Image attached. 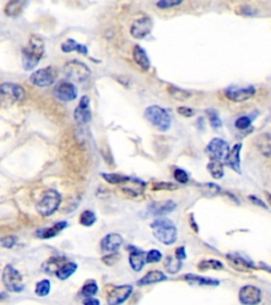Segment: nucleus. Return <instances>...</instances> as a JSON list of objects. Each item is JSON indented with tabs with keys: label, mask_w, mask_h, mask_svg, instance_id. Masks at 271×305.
Here are the masks:
<instances>
[{
	"label": "nucleus",
	"mask_w": 271,
	"mask_h": 305,
	"mask_svg": "<svg viewBox=\"0 0 271 305\" xmlns=\"http://www.w3.org/2000/svg\"><path fill=\"white\" fill-rule=\"evenodd\" d=\"M45 42L36 34H32L27 46L21 50L22 66L27 71L36 67L45 54Z\"/></svg>",
	"instance_id": "nucleus-1"
},
{
	"label": "nucleus",
	"mask_w": 271,
	"mask_h": 305,
	"mask_svg": "<svg viewBox=\"0 0 271 305\" xmlns=\"http://www.w3.org/2000/svg\"><path fill=\"white\" fill-rule=\"evenodd\" d=\"M154 237L164 245H173L178 238L177 228L168 218H159L150 224Z\"/></svg>",
	"instance_id": "nucleus-2"
},
{
	"label": "nucleus",
	"mask_w": 271,
	"mask_h": 305,
	"mask_svg": "<svg viewBox=\"0 0 271 305\" xmlns=\"http://www.w3.org/2000/svg\"><path fill=\"white\" fill-rule=\"evenodd\" d=\"M144 116L146 120L157 127L159 131L167 132L170 130L172 119L170 113L164 108L157 106V105H151L145 109Z\"/></svg>",
	"instance_id": "nucleus-3"
},
{
	"label": "nucleus",
	"mask_w": 271,
	"mask_h": 305,
	"mask_svg": "<svg viewBox=\"0 0 271 305\" xmlns=\"http://www.w3.org/2000/svg\"><path fill=\"white\" fill-rule=\"evenodd\" d=\"M62 196L55 190L47 191L37 203L36 211L42 216H50L60 207Z\"/></svg>",
	"instance_id": "nucleus-4"
},
{
	"label": "nucleus",
	"mask_w": 271,
	"mask_h": 305,
	"mask_svg": "<svg viewBox=\"0 0 271 305\" xmlns=\"http://www.w3.org/2000/svg\"><path fill=\"white\" fill-rule=\"evenodd\" d=\"M64 73L69 80L76 82V83H85L91 75L88 66L78 60L66 63L64 66Z\"/></svg>",
	"instance_id": "nucleus-5"
},
{
	"label": "nucleus",
	"mask_w": 271,
	"mask_h": 305,
	"mask_svg": "<svg viewBox=\"0 0 271 305\" xmlns=\"http://www.w3.org/2000/svg\"><path fill=\"white\" fill-rule=\"evenodd\" d=\"M26 98V90L18 84L4 83L0 85V101L6 105L22 102Z\"/></svg>",
	"instance_id": "nucleus-6"
},
{
	"label": "nucleus",
	"mask_w": 271,
	"mask_h": 305,
	"mask_svg": "<svg viewBox=\"0 0 271 305\" xmlns=\"http://www.w3.org/2000/svg\"><path fill=\"white\" fill-rule=\"evenodd\" d=\"M3 282L6 288L12 292H20L25 289L21 274L12 265L6 266L3 273Z\"/></svg>",
	"instance_id": "nucleus-7"
},
{
	"label": "nucleus",
	"mask_w": 271,
	"mask_h": 305,
	"mask_svg": "<svg viewBox=\"0 0 271 305\" xmlns=\"http://www.w3.org/2000/svg\"><path fill=\"white\" fill-rule=\"evenodd\" d=\"M56 78H57L56 70L53 67L49 66V67L35 70L30 77V82L34 86L45 88L53 85Z\"/></svg>",
	"instance_id": "nucleus-8"
},
{
	"label": "nucleus",
	"mask_w": 271,
	"mask_h": 305,
	"mask_svg": "<svg viewBox=\"0 0 271 305\" xmlns=\"http://www.w3.org/2000/svg\"><path fill=\"white\" fill-rule=\"evenodd\" d=\"M229 150H230V146L228 142L226 140L220 138L212 139L209 142L208 146L206 147V152L210 157V159L219 160V161H222L226 158Z\"/></svg>",
	"instance_id": "nucleus-9"
},
{
	"label": "nucleus",
	"mask_w": 271,
	"mask_h": 305,
	"mask_svg": "<svg viewBox=\"0 0 271 305\" xmlns=\"http://www.w3.org/2000/svg\"><path fill=\"white\" fill-rule=\"evenodd\" d=\"M223 93H225V96L228 100L235 103H242L251 99L255 95V88L251 85L247 87L230 86L225 89Z\"/></svg>",
	"instance_id": "nucleus-10"
},
{
	"label": "nucleus",
	"mask_w": 271,
	"mask_h": 305,
	"mask_svg": "<svg viewBox=\"0 0 271 305\" xmlns=\"http://www.w3.org/2000/svg\"><path fill=\"white\" fill-rule=\"evenodd\" d=\"M54 96L62 102H71L78 97V88L71 82L61 81L55 85Z\"/></svg>",
	"instance_id": "nucleus-11"
},
{
	"label": "nucleus",
	"mask_w": 271,
	"mask_h": 305,
	"mask_svg": "<svg viewBox=\"0 0 271 305\" xmlns=\"http://www.w3.org/2000/svg\"><path fill=\"white\" fill-rule=\"evenodd\" d=\"M241 303L246 305H255L262 301V291L254 285H245L239 291Z\"/></svg>",
	"instance_id": "nucleus-12"
},
{
	"label": "nucleus",
	"mask_w": 271,
	"mask_h": 305,
	"mask_svg": "<svg viewBox=\"0 0 271 305\" xmlns=\"http://www.w3.org/2000/svg\"><path fill=\"white\" fill-rule=\"evenodd\" d=\"M133 286L131 285H121L114 286L108 290L107 302L110 305H118L124 303L131 295L133 294Z\"/></svg>",
	"instance_id": "nucleus-13"
},
{
	"label": "nucleus",
	"mask_w": 271,
	"mask_h": 305,
	"mask_svg": "<svg viewBox=\"0 0 271 305\" xmlns=\"http://www.w3.org/2000/svg\"><path fill=\"white\" fill-rule=\"evenodd\" d=\"M152 30V21L149 17H141L133 22L131 35L135 40H143L150 34Z\"/></svg>",
	"instance_id": "nucleus-14"
},
{
	"label": "nucleus",
	"mask_w": 271,
	"mask_h": 305,
	"mask_svg": "<svg viewBox=\"0 0 271 305\" xmlns=\"http://www.w3.org/2000/svg\"><path fill=\"white\" fill-rule=\"evenodd\" d=\"M92 113L90 109V99L87 96H83L74 110V120L78 124L84 125L90 122Z\"/></svg>",
	"instance_id": "nucleus-15"
},
{
	"label": "nucleus",
	"mask_w": 271,
	"mask_h": 305,
	"mask_svg": "<svg viewBox=\"0 0 271 305\" xmlns=\"http://www.w3.org/2000/svg\"><path fill=\"white\" fill-rule=\"evenodd\" d=\"M242 143L235 144L227 154L226 158L223 159L225 164L227 167L231 168L234 172L239 174L242 173L241 171V150H242Z\"/></svg>",
	"instance_id": "nucleus-16"
},
{
	"label": "nucleus",
	"mask_w": 271,
	"mask_h": 305,
	"mask_svg": "<svg viewBox=\"0 0 271 305\" xmlns=\"http://www.w3.org/2000/svg\"><path fill=\"white\" fill-rule=\"evenodd\" d=\"M123 244V238L118 233H109L101 242V248L104 252H117Z\"/></svg>",
	"instance_id": "nucleus-17"
},
{
	"label": "nucleus",
	"mask_w": 271,
	"mask_h": 305,
	"mask_svg": "<svg viewBox=\"0 0 271 305\" xmlns=\"http://www.w3.org/2000/svg\"><path fill=\"white\" fill-rule=\"evenodd\" d=\"M177 207L175 202L173 201H163V202H156L149 205L148 207V213L151 215H164L171 213Z\"/></svg>",
	"instance_id": "nucleus-18"
},
{
	"label": "nucleus",
	"mask_w": 271,
	"mask_h": 305,
	"mask_svg": "<svg viewBox=\"0 0 271 305\" xmlns=\"http://www.w3.org/2000/svg\"><path fill=\"white\" fill-rule=\"evenodd\" d=\"M133 58L135 63L143 70V71H147L150 68V62L149 58L145 52V50L142 47L136 45L133 49Z\"/></svg>",
	"instance_id": "nucleus-19"
},
{
	"label": "nucleus",
	"mask_w": 271,
	"mask_h": 305,
	"mask_svg": "<svg viewBox=\"0 0 271 305\" xmlns=\"http://www.w3.org/2000/svg\"><path fill=\"white\" fill-rule=\"evenodd\" d=\"M167 280H168V277L164 275L162 272H160V271H150L143 278H141L137 282V284L139 286H144V285L163 282V281H167Z\"/></svg>",
	"instance_id": "nucleus-20"
},
{
	"label": "nucleus",
	"mask_w": 271,
	"mask_h": 305,
	"mask_svg": "<svg viewBox=\"0 0 271 305\" xmlns=\"http://www.w3.org/2000/svg\"><path fill=\"white\" fill-rule=\"evenodd\" d=\"M129 263H131V266L135 272H141L146 263V253L142 250L134 248L131 255H129Z\"/></svg>",
	"instance_id": "nucleus-21"
},
{
	"label": "nucleus",
	"mask_w": 271,
	"mask_h": 305,
	"mask_svg": "<svg viewBox=\"0 0 271 305\" xmlns=\"http://www.w3.org/2000/svg\"><path fill=\"white\" fill-rule=\"evenodd\" d=\"M26 4L27 0H9L5 7V14L8 17H17L22 13Z\"/></svg>",
	"instance_id": "nucleus-22"
},
{
	"label": "nucleus",
	"mask_w": 271,
	"mask_h": 305,
	"mask_svg": "<svg viewBox=\"0 0 271 305\" xmlns=\"http://www.w3.org/2000/svg\"><path fill=\"white\" fill-rule=\"evenodd\" d=\"M185 281L193 284L197 285H205V286H218L220 282L216 279H212V278H207V277H202V276H197L193 274H187L183 277Z\"/></svg>",
	"instance_id": "nucleus-23"
},
{
	"label": "nucleus",
	"mask_w": 271,
	"mask_h": 305,
	"mask_svg": "<svg viewBox=\"0 0 271 305\" xmlns=\"http://www.w3.org/2000/svg\"><path fill=\"white\" fill-rule=\"evenodd\" d=\"M61 48H62V51L64 53H70V52H78V53H81V54H87L88 53V49H87L86 46L79 44L75 40H72V39L66 40L62 44Z\"/></svg>",
	"instance_id": "nucleus-24"
},
{
	"label": "nucleus",
	"mask_w": 271,
	"mask_h": 305,
	"mask_svg": "<svg viewBox=\"0 0 271 305\" xmlns=\"http://www.w3.org/2000/svg\"><path fill=\"white\" fill-rule=\"evenodd\" d=\"M227 257H228V260L231 262V265L235 269H238V271L249 272L250 269L254 268V265H252L251 262H248L246 259H244V257H242L240 255L229 254V255H227Z\"/></svg>",
	"instance_id": "nucleus-25"
},
{
	"label": "nucleus",
	"mask_w": 271,
	"mask_h": 305,
	"mask_svg": "<svg viewBox=\"0 0 271 305\" xmlns=\"http://www.w3.org/2000/svg\"><path fill=\"white\" fill-rule=\"evenodd\" d=\"M255 144L261 154L264 156H271V135L262 134L255 139Z\"/></svg>",
	"instance_id": "nucleus-26"
},
{
	"label": "nucleus",
	"mask_w": 271,
	"mask_h": 305,
	"mask_svg": "<svg viewBox=\"0 0 271 305\" xmlns=\"http://www.w3.org/2000/svg\"><path fill=\"white\" fill-rule=\"evenodd\" d=\"M63 257H51L50 260L44 263L43 265V271L46 274H50V275H56V273L65 263H64Z\"/></svg>",
	"instance_id": "nucleus-27"
},
{
	"label": "nucleus",
	"mask_w": 271,
	"mask_h": 305,
	"mask_svg": "<svg viewBox=\"0 0 271 305\" xmlns=\"http://www.w3.org/2000/svg\"><path fill=\"white\" fill-rule=\"evenodd\" d=\"M207 170L212 177L215 179L222 178L223 174H225V171H223V164L219 160L211 159V161L208 163V166H207Z\"/></svg>",
	"instance_id": "nucleus-28"
},
{
	"label": "nucleus",
	"mask_w": 271,
	"mask_h": 305,
	"mask_svg": "<svg viewBox=\"0 0 271 305\" xmlns=\"http://www.w3.org/2000/svg\"><path fill=\"white\" fill-rule=\"evenodd\" d=\"M67 222L66 221H61V222H57V224L53 225L52 227L50 228H47V229H43L38 232L40 237L42 239H51L55 236H57L58 233H60L61 231H63L66 227H67Z\"/></svg>",
	"instance_id": "nucleus-29"
},
{
	"label": "nucleus",
	"mask_w": 271,
	"mask_h": 305,
	"mask_svg": "<svg viewBox=\"0 0 271 305\" xmlns=\"http://www.w3.org/2000/svg\"><path fill=\"white\" fill-rule=\"evenodd\" d=\"M76 269H78V265L74 262H67L58 269V272L56 273V277L63 281L67 280L76 272Z\"/></svg>",
	"instance_id": "nucleus-30"
},
{
	"label": "nucleus",
	"mask_w": 271,
	"mask_h": 305,
	"mask_svg": "<svg viewBox=\"0 0 271 305\" xmlns=\"http://www.w3.org/2000/svg\"><path fill=\"white\" fill-rule=\"evenodd\" d=\"M99 290V286L98 283L94 280H90L87 281V282L83 285L81 290V296L85 298H89V297H93L97 295V292Z\"/></svg>",
	"instance_id": "nucleus-31"
},
{
	"label": "nucleus",
	"mask_w": 271,
	"mask_h": 305,
	"mask_svg": "<svg viewBox=\"0 0 271 305\" xmlns=\"http://www.w3.org/2000/svg\"><path fill=\"white\" fill-rule=\"evenodd\" d=\"M164 267H166L168 273L174 275V274H177L180 271L182 267V263L181 260H179L178 257L168 256L166 261H164Z\"/></svg>",
	"instance_id": "nucleus-32"
},
{
	"label": "nucleus",
	"mask_w": 271,
	"mask_h": 305,
	"mask_svg": "<svg viewBox=\"0 0 271 305\" xmlns=\"http://www.w3.org/2000/svg\"><path fill=\"white\" fill-rule=\"evenodd\" d=\"M197 268L202 272L210 271V269H214V271H221V269L223 268V264L218 260H205L198 264Z\"/></svg>",
	"instance_id": "nucleus-33"
},
{
	"label": "nucleus",
	"mask_w": 271,
	"mask_h": 305,
	"mask_svg": "<svg viewBox=\"0 0 271 305\" xmlns=\"http://www.w3.org/2000/svg\"><path fill=\"white\" fill-rule=\"evenodd\" d=\"M168 91L170 93V96L172 98H174L175 100H178V101H184L186 99H188L191 97V93L187 92L183 89H180V88H177L175 86H170L168 88Z\"/></svg>",
	"instance_id": "nucleus-34"
},
{
	"label": "nucleus",
	"mask_w": 271,
	"mask_h": 305,
	"mask_svg": "<svg viewBox=\"0 0 271 305\" xmlns=\"http://www.w3.org/2000/svg\"><path fill=\"white\" fill-rule=\"evenodd\" d=\"M51 289V283L49 280H42L41 282L36 284V287H35V294H36L38 297H46L49 295Z\"/></svg>",
	"instance_id": "nucleus-35"
},
{
	"label": "nucleus",
	"mask_w": 271,
	"mask_h": 305,
	"mask_svg": "<svg viewBox=\"0 0 271 305\" xmlns=\"http://www.w3.org/2000/svg\"><path fill=\"white\" fill-rule=\"evenodd\" d=\"M96 221H97V216L90 210L84 211V212L82 213L80 216V224L85 227L92 226Z\"/></svg>",
	"instance_id": "nucleus-36"
},
{
	"label": "nucleus",
	"mask_w": 271,
	"mask_h": 305,
	"mask_svg": "<svg viewBox=\"0 0 271 305\" xmlns=\"http://www.w3.org/2000/svg\"><path fill=\"white\" fill-rule=\"evenodd\" d=\"M102 176L106 181H108L112 184H120L127 181H132V178L125 177V176H121L119 174H103Z\"/></svg>",
	"instance_id": "nucleus-37"
},
{
	"label": "nucleus",
	"mask_w": 271,
	"mask_h": 305,
	"mask_svg": "<svg viewBox=\"0 0 271 305\" xmlns=\"http://www.w3.org/2000/svg\"><path fill=\"white\" fill-rule=\"evenodd\" d=\"M200 189H202L204 194H206L207 196H210V197L211 196H216L221 191L219 185H217L215 183H212V182H206V183L202 184Z\"/></svg>",
	"instance_id": "nucleus-38"
},
{
	"label": "nucleus",
	"mask_w": 271,
	"mask_h": 305,
	"mask_svg": "<svg viewBox=\"0 0 271 305\" xmlns=\"http://www.w3.org/2000/svg\"><path fill=\"white\" fill-rule=\"evenodd\" d=\"M184 0H158L156 6L160 10H168L172 8L179 7Z\"/></svg>",
	"instance_id": "nucleus-39"
},
{
	"label": "nucleus",
	"mask_w": 271,
	"mask_h": 305,
	"mask_svg": "<svg viewBox=\"0 0 271 305\" xmlns=\"http://www.w3.org/2000/svg\"><path fill=\"white\" fill-rule=\"evenodd\" d=\"M250 125H251V119L249 117H246V116L240 117V118L235 121V127L240 131L247 130V128L250 127Z\"/></svg>",
	"instance_id": "nucleus-40"
},
{
	"label": "nucleus",
	"mask_w": 271,
	"mask_h": 305,
	"mask_svg": "<svg viewBox=\"0 0 271 305\" xmlns=\"http://www.w3.org/2000/svg\"><path fill=\"white\" fill-rule=\"evenodd\" d=\"M207 113H208V117H209V119H210L211 125L213 126L214 128H219L222 125L221 120L219 118V116H218V113L215 110L210 109V110L207 111Z\"/></svg>",
	"instance_id": "nucleus-41"
},
{
	"label": "nucleus",
	"mask_w": 271,
	"mask_h": 305,
	"mask_svg": "<svg viewBox=\"0 0 271 305\" xmlns=\"http://www.w3.org/2000/svg\"><path fill=\"white\" fill-rule=\"evenodd\" d=\"M161 259H162V253L157 249H152L146 253V263L148 264L157 263L161 261Z\"/></svg>",
	"instance_id": "nucleus-42"
},
{
	"label": "nucleus",
	"mask_w": 271,
	"mask_h": 305,
	"mask_svg": "<svg viewBox=\"0 0 271 305\" xmlns=\"http://www.w3.org/2000/svg\"><path fill=\"white\" fill-rule=\"evenodd\" d=\"M174 178L180 183H186L188 181V175L181 169H176L174 171Z\"/></svg>",
	"instance_id": "nucleus-43"
},
{
	"label": "nucleus",
	"mask_w": 271,
	"mask_h": 305,
	"mask_svg": "<svg viewBox=\"0 0 271 305\" xmlns=\"http://www.w3.org/2000/svg\"><path fill=\"white\" fill-rule=\"evenodd\" d=\"M119 260H120V255L117 252H111L110 254H106L105 256L102 257V261L104 262V264H107V265H113Z\"/></svg>",
	"instance_id": "nucleus-44"
},
{
	"label": "nucleus",
	"mask_w": 271,
	"mask_h": 305,
	"mask_svg": "<svg viewBox=\"0 0 271 305\" xmlns=\"http://www.w3.org/2000/svg\"><path fill=\"white\" fill-rule=\"evenodd\" d=\"M154 190H176L177 189V185L171 183V182H158L154 184V187H152Z\"/></svg>",
	"instance_id": "nucleus-45"
},
{
	"label": "nucleus",
	"mask_w": 271,
	"mask_h": 305,
	"mask_svg": "<svg viewBox=\"0 0 271 305\" xmlns=\"http://www.w3.org/2000/svg\"><path fill=\"white\" fill-rule=\"evenodd\" d=\"M177 112L182 116V117H185V118H190V117H193L195 115V110L190 108V107H186V106H180L177 108Z\"/></svg>",
	"instance_id": "nucleus-46"
},
{
	"label": "nucleus",
	"mask_w": 271,
	"mask_h": 305,
	"mask_svg": "<svg viewBox=\"0 0 271 305\" xmlns=\"http://www.w3.org/2000/svg\"><path fill=\"white\" fill-rule=\"evenodd\" d=\"M2 244L4 247L12 248L16 244V238L15 237H7L2 240Z\"/></svg>",
	"instance_id": "nucleus-47"
},
{
	"label": "nucleus",
	"mask_w": 271,
	"mask_h": 305,
	"mask_svg": "<svg viewBox=\"0 0 271 305\" xmlns=\"http://www.w3.org/2000/svg\"><path fill=\"white\" fill-rule=\"evenodd\" d=\"M176 257H178V259L181 261L186 259V252H185L184 247H179L176 249Z\"/></svg>",
	"instance_id": "nucleus-48"
},
{
	"label": "nucleus",
	"mask_w": 271,
	"mask_h": 305,
	"mask_svg": "<svg viewBox=\"0 0 271 305\" xmlns=\"http://www.w3.org/2000/svg\"><path fill=\"white\" fill-rule=\"evenodd\" d=\"M249 199H250V201H251L253 204H255V205H257V206H260V207H262V208H264V209H267V206L264 204V202L262 201V199L257 198L256 196L251 195V196H249Z\"/></svg>",
	"instance_id": "nucleus-49"
},
{
	"label": "nucleus",
	"mask_w": 271,
	"mask_h": 305,
	"mask_svg": "<svg viewBox=\"0 0 271 305\" xmlns=\"http://www.w3.org/2000/svg\"><path fill=\"white\" fill-rule=\"evenodd\" d=\"M83 303L86 305H99L100 301L98 299H94L93 297H89V298H85L83 300Z\"/></svg>",
	"instance_id": "nucleus-50"
},
{
	"label": "nucleus",
	"mask_w": 271,
	"mask_h": 305,
	"mask_svg": "<svg viewBox=\"0 0 271 305\" xmlns=\"http://www.w3.org/2000/svg\"><path fill=\"white\" fill-rule=\"evenodd\" d=\"M260 267L262 269H264V271H266V272H268V273L271 274V267L268 266V265H266L265 263H260Z\"/></svg>",
	"instance_id": "nucleus-51"
},
{
	"label": "nucleus",
	"mask_w": 271,
	"mask_h": 305,
	"mask_svg": "<svg viewBox=\"0 0 271 305\" xmlns=\"http://www.w3.org/2000/svg\"><path fill=\"white\" fill-rule=\"evenodd\" d=\"M265 196H266V199H267V202H268V204L270 205V207H271V194L270 193H268V192H265Z\"/></svg>",
	"instance_id": "nucleus-52"
}]
</instances>
